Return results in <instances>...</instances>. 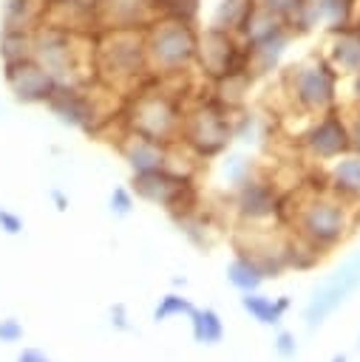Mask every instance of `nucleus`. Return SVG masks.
Listing matches in <instances>:
<instances>
[{"instance_id": "obj_40", "label": "nucleus", "mask_w": 360, "mask_h": 362, "mask_svg": "<svg viewBox=\"0 0 360 362\" xmlns=\"http://www.w3.org/2000/svg\"><path fill=\"white\" fill-rule=\"evenodd\" d=\"M354 28L360 31V6H357V14H354Z\"/></svg>"}, {"instance_id": "obj_14", "label": "nucleus", "mask_w": 360, "mask_h": 362, "mask_svg": "<svg viewBox=\"0 0 360 362\" xmlns=\"http://www.w3.org/2000/svg\"><path fill=\"white\" fill-rule=\"evenodd\" d=\"M3 79L17 102L23 105H45L51 93L60 88V82L34 59L23 57L14 62H3Z\"/></svg>"}, {"instance_id": "obj_28", "label": "nucleus", "mask_w": 360, "mask_h": 362, "mask_svg": "<svg viewBox=\"0 0 360 362\" xmlns=\"http://www.w3.org/2000/svg\"><path fill=\"white\" fill-rule=\"evenodd\" d=\"M193 308H196V305H193L187 297L170 291V294H164V297L159 300V305L153 308V320H156V322H164V320H170V317H181V314L190 317Z\"/></svg>"}, {"instance_id": "obj_39", "label": "nucleus", "mask_w": 360, "mask_h": 362, "mask_svg": "<svg viewBox=\"0 0 360 362\" xmlns=\"http://www.w3.org/2000/svg\"><path fill=\"white\" fill-rule=\"evenodd\" d=\"M329 362H349V356H346V354H334Z\"/></svg>"}, {"instance_id": "obj_7", "label": "nucleus", "mask_w": 360, "mask_h": 362, "mask_svg": "<svg viewBox=\"0 0 360 362\" xmlns=\"http://www.w3.org/2000/svg\"><path fill=\"white\" fill-rule=\"evenodd\" d=\"M179 141L196 158H215L232 141V110L215 96L198 99L193 107H184Z\"/></svg>"}, {"instance_id": "obj_13", "label": "nucleus", "mask_w": 360, "mask_h": 362, "mask_svg": "<svg viewBox=\"0 0 360 362\" xmlns=\"http://www.w3.org/2000/svg\"><path fill=\"white\" fill-rule=\"evenodd\" d=\"M162 14L159 0H96L94 28L96 31H145Z\"/></svg>"}, {"instance_id": "obj_9", "label": "nucleus", "mask_w": 360, "mask_h": 362, "mask_svg": "<svg viewBox=\"0 0 360 362\" xmlns=\"http://www.w3.org/2000/svg\"><path fill=\"white\" fill-rule=\"evenodd\" d=\"M360 288V255L349 257L332 277H326L309 297L303 308V322L309 331L320 328L354 291Z\"/></svg>"}, {"instance_id": "obj_16", "label": "nucleus", "mask_w": 360, "mask_h": 362, "mask_svg": "<svg viewBox=\"0 0 360 362\" xmlns=\"http://www.w3.org/2000/svg\"><path fill=\"white\" fill-rule=\"evenodd\" d=\"M116 147H119V156L125 158V164L130 167V173H150V170L170 167V147L173 144H164V141L139 136L133 130H125L119 136Z\"/></svg>"}, {"instance_id": "obj_23", "label": "nucleus", "mask_w": 360, "mask_h": 362, "mask_svg": "<svg viewBox=\"0 0 360 362\" xmlns=\"http://www.w3.org/2000/svg\"><path fill=\"white\" fill-rule=\"evenodd\" d=\"M241 308H244L252 320H258L261 325H278V322L283 320L286 308H289V297L269 300V297H264V294H258V291H247V294L241 297Z\"/></svg>"}, {"instance_id": "obj_27", "label": "nucleus", "mask_w": 360, "mask_h": 362, "mask_svg": "<svg viewBox=\"0 0 360 362\" xmlns=\"http://www.w3.org/2000/svg\"><path fill=\"white\" fill-rule=\"evenodd\" d=\"M221 175H224V181H227L230 187H238V184H244L249 175H255V164H252V158H247V156H241V153H230V156L221 161Z\"/></svg>"}, {"instance_id": "obj_25", "label": "nucleus", "mask_w": 360, "mask_h": 362, "mask_svg": "<svg viewBox=\"0 0 360 362\" xmlns=\"http://www.w3.org/2000/svg\"><path fill=\"white\" fill-rule=\"evenodd\" d=\"M190 328H193V339L201 345H218L224 339V322L215 308H193Z\"/></svg>"}, {"instance_id": "obj_37", "label": "nucleus", "mask_w": 360, "mask_h": 362, "mask_svg": "<svg viewBox=\"0 0 360 362\" xmlns=\"http://www.w3.org/2000/svg\"><path fill=\"white\" fill-rule=\"evenodd\" d=\"M48 195H51V201H54L57 212H65V209H68V195H65L60 187H51V189H48Z\"/></svg>"}, {"instance_id": "obj_36", "label": "nucleus", "mask_w": 360, "mask_h": 362, "mask_svg": "<svg viewBox=\"0 0 360 362\" xmlns=\"http://www.w3.org/2000/svg\"><path fill=\"white\" fill-rule=\"evenodd\" d=\"M17 362H54V359L45 356L43 351H37V348H23V351L17 354Z\"/></svg>"}, {"instance_id": "obj_19", "label": "nucleus", "mask_w": 360, "mask_h": 362, "mask_svg": "<svg viewBox=\"0 0 360 362\" xmlns=\"http://www.w3.org/2000/svg\"><path fill=\"white\" fill-rule=\"evenodd\" d=\"M326 189L340 195L349 204H360V153L351 150L334 161H329L326 170Z\"/></svg>"}, {"instance_id": "obj_17", "label": "nucleus", "mask_w": 360, "mask_h": 362, "mask_svg": "<svg viewBox=\"0 0 360 362\" xmlns=\"http://www.w3.org/2000/svg\"><path fill=\"white\" fill-rule=\"evenodd\" d=\"M320 54L340 76H354L360 71V31L354 25L326 31V45Z\"/></svg>"}, {"instance_id": "obj_24", "label": "nucleus", "mask_w": 360, "mask_h": 362, "mask_svg": "<svg viewBox=\"0 0 360 362\" xmlns=\"http://www.w3.org/2000/svg\"><path fill=\"white\" fill-rule=\"evenodd\" d=\"M252 8H255V0H218L210 14V28L238 34Z\"/></svg>"}, {"instance_id": "obj_30", "label": "nucleus", "mask_w": 360, "mask_h": 362, "mask_svg": "<svg viewBox=\"0 0 360 362\" xmlns=\"http://www.w3.org/2000/svg\"><path fill=\"white\" fill-rule=\"evenodd\" d=\"M130 209H133V189L113 187V192H111V212L125 218V215H130Z\"/></svg>"}, {"instance_id": "obj_38", "label": "nucleus", "mask_w": 360, "mask_h": 362, "mask_svg": "<svg viewBox=\"0 0 360 362\" xmlns=\"http://www.w3.org/2000/svg\"><path fill=\"white\" fill-rule=\"evenodd\" d=\"M349 79H351V99H354V105H360V71Z\"/></svg>"}, {"instance_id": "obj_34", "label": "nucleus", "mask_w": 360, "mask_h": 362, "mask_svg": "<svg viewBox=\"0 0 360 362\" xmlns=\"http://www.w3.org/2000/svg\"><path fill=\"white\" fill-rule=\"evenodd\" d=\"M349 133H351V150L360 153V105H354L349 113Z\"/></svg>"}, {"instance_id": "obj_20", "label": "nucleus", "mask_w": 360, "mask_h": 362, "mask_svg": "<svg viewBox=\"0 0 360 362\" xmlns=\"http://www.w3.org/2000/svg\"><path fill=\"white\" fill-rule=\"evenodd\" d=\"M45 17V0H3L0 28H37Z\"/></svg>"}, {"instance_id": "obj_18", "label": "nucleus", "mask_w": 360, "mask_h": 362, "mask_svg": "<svg viewBox=\"0 0 360 362\" xmlns=\"http://www.w3.org/2000/svg\"><path fill=\"white\" fill-rule=\"evenodd\" d=\"M292 40H295V34L289 28H281V31H275L266 40H258L252 45H244L247 48V71L252 76L272 74L281 65V59H283V54H286V48H289Z\"/></svg>"}, {"instance_id": "obj_10", "label": "nucleus", "mask_w": 360, "mask_h": 362, "mask_svg": "<svg viewBox=\"0 0 360 362\" xmlns=\"http://www.w3.org/2000/svg\"><path fill=\"white\" fill-rule=\"evenodd\" d=\"M196 68H201V74L210 82H218L224 76L247 71V48L241 42V37L207 25L201 31V37H198Z\"/></svg>"}, {"instance_id": "obj_31", "label": "nucleus", "mask_w": 360, "mask_h": 362, "mask_svg": "<svg viewBox=\"0 0 360 362\" xmlns=\"http://www.w3.org/2000/svg\"><path fill=\"white\" fill-rule=\"evenodd\" d=\"M272 348H275V354H278L281 359H295V354H298V339H295L292 331H278Z\"/></svg>"}, {"instance_id": "obj_1", "label": "nucleus", "mask_w": 360, "mask_h": 362, "mask_svg": "<svg viewBox=\"0 0 360 362\" xmlns=\"http://www.w3.org/2000/svg\"><path fill=\"white\" fill-rule=\"evenodd\" d=\"M354 223H357L354 204L343 201L326 187L320 192H312L306 201H300L292 215L295 238L312 246L317 255H326L329 249L343 243L354 229Z\"/></svg>"}, {"instance_id": "obj_26", "label": "nucleus", "mask_w": 360, "mask_h": 362, "mask_svg": "<svg viewBox=\"0 0 360 362\" xmlns=\"http://www.w3.org/2000/svg\"><path fill=\"white\" fill-rule=\"evenodd\" d=\"M31 31H26V28H0V59L14 62V59H23V57H31Z\"/></svg>"}, {"instance_id": "obj_3", "label": "nucleus", "mask_w": 360, "mask_h": 362, "mask_svg": "<svg viewBox=\"0 0 360 362\" xmlns=\"http://www.w3.org/2000/svg\"><path fill=\"white\" fill-rule=\"evenodd\" d=\"M94 76L105 85L133 88L150 76L142 31H94L91 42Z\"/></svg>"}, {"instance_id": "obj_5", "label": "nucleus", "mask_w": 360, "mask_h": 362, "mask_svg": "<svg viewBox=\"0 0 360 362\" xmlns=\"http://www.w3.org/2000/svg\"><path fill=\"white\" fill-rule=\"evenodd\" d=\"M94 34L71 31L54 23H40L31 31V57L62 85V82H85L82 68L91 62Z\"/></svg>"}, {"instance_id": "obj_15", "label": "nucleus", "mask_w": 360, "mask_h": 362, "mask_svg": "<svg viewBox=\"0 0 360 362\" xmlns=\"http://www.w3.org/2000/svg\"><path fill=\"white\" fill-rule=\"evenodd\" d=\"M232 204H235V212L244 218V221H266V218H275L281 215V206H283V198L278 192V187L261 175H249L244 184L235 187V195H232Z\"/></svg>"}, {"instance_id": "obj_12", "label": "nucleus", "mask_w": 360, "mask_h": 362, "mask_svg": "<svg viewBox=\"0 0 360 362\" xmlns=\"http://www.w3.org/2000/svg\"><path fill=\"white\" fill-rule=\"evenodd\" d=\"M45 107L62 122V124H71V127H79L85 133H94L96 124L102 122V107H99V99L88 90L85 82H62L51 99L45 102Z\"/></svg>"}, {"instance_id": "obj_11", "label": "nucleus", "mask_w": 360, "mask_h": 362, "mask_svg": "<svg viewBox=\"0 0 360 362\" xmlns=\"http://www.w3.org/2000/svg\"><path fill=\"white\" fill-rule=\"evenodd\" d=\"M300 147L303 153L317 161V164H329L346 153H351V133H349V116L340 107H332L320 116H315V122L306 127V133L300 136Z\"/></svg>"}, {"instance_id": "obj_2", "label": "nucleus", "mask_w": 360, "mask_h": 362, "mask_svg": "<svg viewBox=\"0 0 360 362\" xmlns=\"http://www.w3.org/2000/svg\"><path fill=\"white\" fill-rule=\"evenodd\" d=\"M145 54L150 74L159 79H173L196 68L198 57V37L201 31L196 28L193 20H181L173 14H159L145 31Z\"/></svg>"}, {"instance_id": "obj_29", "label": "nucleus", "mask_w": 360, "mask_h": 362, "mask_svg": "<svg viewBox=\"0 0 360 362\" xmlns=\"http://www.w3.org/2000/svg\"><path fill=\"white\" fill-rule=\"evenodd\" d=\"M300 3L303 0H255V6H261V8H266L269 14H275V17H281L283 23L300 8Z\"/></svg>"}, {"instance_id": "obj_4", "label": "nucleus", "mask_w": 360, "mask_h": 362, "mask_svg": "<svg viewBox=\"0 0 360 362\" xmlns=\"http://www.w3.org/2000/svg\"><path fill=\"white\" fill-rule=\"evenodd\" d=\"M181 119H184V105L179 102V96L164 88V79L150 74L145 82L136 85L130 96L125 130H133L139 136H147L164 144H176Z\"/></svg>"}, {"instance_id": "obj_33", "label": "nucleus", "mask_w": 360, "mask_h": 362, "mask_svg": "<svg viewBox=\"0 0 360 362\" xmlns=\"http://www.w3.org/2000/svg\"><path fill=\"white\" fill-rule=\"evenodd\" d=\"M0 229H3L6 235H20V232H23V218L14 215L11 209L0 206Z\"/></svg>"}, {"instance_id": "obj_41", "label": "nucleus", "mask_w": 360, "mask_h": 362, "mask_svg": "<svg viewBox=\"0 0 360 362\" xmlns=\"http://www.w3.org/2000/svg\"><path fill=\"white\" fill-rule=\"evenodd\" d=\"M354 345H357V348H360V337H357V342H354Z\"/></svg>"}, {"instance_id": "obj_22", "label": "nucleus", "mask_w": 360, "mask_h": 362, "mask_svg": "<svg viewBox=\"0 0 360 362\" xmlns=\"http://www.w3.org/2000/svg\"><path fill=\"white\" fill-rule=\"evenodd\" d=\"M264 280H266V274H264L261 263H258L252 255H238V257L230 260V266H227V283H230L232 288H238L241 294L258 291Z\"/></svg>"}, {"instance_id": "obj_35", "label": "nucleus", "mask_w": 360, "mask_h": 362, "mask_svg": "<svg viewBox=\"0 0 360 362\" xmlns=\"http://www.w3.org/2000/svg\"><path fill=\"white\" fill-rule=\"evenodd\" d=\"M111 325H113L116 331H130V322H128V311H125V305H122V303H116V305L111 308Z\"/></svg>"}, {"instance_id": "obj_8", "label": "nucleus", "mask_w": 360, "mask_h": 362, "mask_svg": "<svg viewBox=\"0 0 360 362\" xmlns=\"http://www.w3.org/2000/svg\"><path fill=\"white\" fill-rule=\"evenodd\" d=\"M130 189L136 198L156 204V206H164L173 218L193 212L196 198H198L193 175L173 170V167H162V170H150V173H133Z\"/></svg>"}, {"instance_id": "obj_21", "label": "nucleus", "mask_w": 360, "mask_h": 362, "mask_svg": "<svg viewBox=\"0 0 360 362\" xmlns=\"http://www.w3.org/2000/svg\"><path fill=\"white\" fill-rule=\"evenodd\" d=\"M312 6L317 11V25L323 31H337L354 25L360 0H312Z\"/></svg>"}, {"instance_id": "obj_32", "label": "nucleus", "mask_w": 360, "mask_h": 362, "mask_svg": "<svg viewBox=\"0 0 360 362\" xmlns=\"http://www.w3.org/2000/svg\"><path fill=\"white\" fill-rule=\"evenodd\" d=\"M20 339H23V325H20V320H14V317L0 320V342L11 345V342H20Z\"/></svg>"}, {"instance_id": "obj_6", "label": "nucleus", "mask_w": 360, "mask_h": 362, "mask_svg": "<svg viewBox=\"0 0 360 362\" xmlns=\"http://www.w3.org/2000/svg\"><path fill=\"white\" fill-rule=\"evenodd\" d=\"M283 93L289 96L292 107L306 116H320L337 107V82L340 74L326 62L323 54H312L283 71Z\"/></svg>"}]
</instances>
